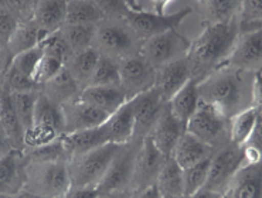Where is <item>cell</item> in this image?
Masks as SVG:
<instances>
[{
  "mask_svg": "<svg viewBox=\"0 0 262 198\" xmlns=\"http://www.w3.org/2000/svg\"><path fill=\"white\" fill-rule=\"evenodd\" d=\"M97 24H64L61 33L64 41L67 42L71 55L78 54L92 48Z\"/></svg>",
  "mask_w": 262,
  "mask_h": 198,
  "instance_id": "cell-35",
  "label": "cell"
},
{
  "mask_svg": "<svg viewBox=\"0 0 262 198\" xmlns=\"http://www.w3.org/2000/svg\"><path fill=\"white\" fill-rule=\"evenodd\" d=\"M211 155H213V150L208 146L203 144L200 140H197L186 132L176 144L171 157L179 164V167L184 170L211 157Z\"/></svg>",
  "mask_w": 262,
  "mask_h": 198,
  "instance_id": "cell-27",
  "label": "cell"
},
{
  "mask_svg": "<svg viewBox=\"0 0 262 198\" xmlns=\"http://www.w3.org/2000/svg\"><path fill=\"white\" fill-rule=\"evenodd\" d=\"M208 167H210V157L197 163L191 167L183 170V192L184 197L194 194L195 191L201 190L206 186L208 175Z\"/></svg>",
  "mask_w": 262,
  "mask_h": 198,
  "instance_id": "cell-39",
  "label": "cell"
},
{
  "mask_svg": "<svg viewBox=\"0 0 262 198\" xmlns=\"http://www.w3.org/2000/svg\"><path fill=\"white\" fill-rule=\"evenodd\" d=\"M67 2L66 0H40L36 2L33 20L40 31L41 40L54 34L66 24Z\"/></svg>",
  "mask_w": 262,
  "mask_h": 198,
  "instance_id": "cell-22",
  "label": "cell"
},
{
  "mask_svg": "<svg viewBox=\"0 0 262 198\" xmlns=\"http://www.w3.org/2000/svg\"><path fill=\"white\" fill-rule=\"evenodd\" d=\"M184 133H186V126L174 118V115L171 114L166 103L163 112L147 138L152 140V143L163 156L170 157L176 144Z\"/></svg>",
  "mask_w": 262,
  "mask_h": 198,
  "instance_id": "cell-19",
  "label": "cell"
},
{
  "mask_svg": "<svg viewBox=\"0 0 262 198\" xmlns=\"http://www.w3.org/2000/svg\"><path fill=\"white\" fill-rule=\"evenodd\" d=\"M61 142L64 149L67 151L68 159L86 153V151H91L97 147L106 144L101 126L90 129V130H84V132L62 135Z\"/></svg>",
  "mask_w": 262,
  "mask_h": 198,
  "instance_id": "cell-29",
  "label": "cell"
},
{
  "mask_svg": "<svg viewBox=\"0 0 262 198\" xmlns=\"http://www.w3.org/2000/svg\"><path fill=\"white\" fill-rule=\"evenodd\" d=\"M199 102H200V98H199V91H197V82L190 79L189 82L167 102V106L171 114L174 115V118L180 120L186 126L190 118L194 115Z\"/></svg>",
  "mask_w": 262,
  "mask_h": 198,
  "instance_id": "cell-30",
  "label": "cell"
},
{
  "mask_svg": "<svg viewBox=\"0 0 262 198\" xmlns=\"http://www.w3.org/2000/svg\"><path fill=\"white\" fill-rule=\"evenodd\" d=\"M134 198H163L159 191L156 190V187L152 186L146 188V190H143V191L138 192V194H135Z\"/></svg>",
  "mask_w": 262,
  "mask_h": 198,
  "instance_id": "cell-47",
  "label": "cell"
},
{
  "mask_svg": "<svg viewBox=\"0 0 262 198\" xmlns=\"http://www.w3.org/2000/svg\"><path fill=\"white\" fill-rule=\"evenodd\" d=\"M238 34L237 17L227 23L206 26L200 34L191 40L186 55L191 70V79L199 84L214 70L224 65Z\"/></svg>",
  "mask_w": 262,
  "mask_h": 198,
  "instance_id": "cell-2",
  "label": "cell"
},
{
  "mask_svg": "<svg viewBox=\"0 0 262 198\" xmlns=\"http://www.w3.org/2000/svg\"><path fill=\"white\" fill-rule=\"evenodd\" d=\"M62 68H64V64H62L61 61L57 60L54 57L43 54V58L40 61V64H38L36 70V74H34L36 84L41 88V85H44L47 81L55 77L58 72L61 71Z\"/></svg>",
  "mask_w": 262,
  "mask_h": 198,
  "instance_id": "cell-44",
  "label": "cell"
},
{
  "mask_svg": "<svg viewBox=\"0 0 262 198\" xmlns=\"http://www.w3.org/2000/svg\"><path fill=\"white\" fill-rule=\"evenodd\" d=\"M140 47L142 41L123 20L122 14L104 17L97 24L92 48L99 55L119 62L140 53Z\"/></svg>",
  "mask_w": 262,
  "mask_h": 198,
  "instance_id": "cell-3",
  "label": "cell"
},
{
  "mask_svg": "<svg viewBox=\"0 0 262 198\" xmlns=\"http://www.w3.org/2000/svg\"><path fill=\"white\" fill-rule=\"evenodd\" d=\"M41 58H43V51H41L40 46H37L29 51L20 53L16 57H13L10 67L26 77L34 79V74H36L37 67L40 64Z\"/></svg>",
  "mask_w": 262,
  "mask_h": 198,
  "instance_id": "cell-41",
  "label": "cell"
},
{
  "mask_svg": "<svg viewBox=\"0 0 262 198\" xmlns=\"http://www.w3.org/2000/svg\"><path fill=\"white\" fill-rule=\"evenodd\" d=\"M70 187L66 160L40 162L26 159L23 191L46 198H62Z\"/></svg>",
  "mask_w": 262,
  "mask_h": 198,
  "instance_id": "cell-4",
  "label": "cell"
},
{
  "mask_svg": "<svg viewBox=\"0 0 262 198\" xmlns=\"http://www.w3.org/2000/svg\"><path fill=\"white\" fill-rule=\"evenodd\" d=\"M0 81H2V86L7 92H10V94H21V92L40 91V86L36 84L34 79L20 74L16 70H13L12 67H9V70L5 72V75L2 77Z\"/></svg>",
  "mask_w": 262,
  "mask_h": 198,
  "instance_id": "cell-40",
  "label": "cell"
},
{
  "mask_svg": "<svg viewBox=\"0 0 262 198\" xmlns=\"http://www.w3.org/2000/svg\"><path fill=\"white\" fill-rule=\"evenodd\" d=\"M101 129H102L106 143L116 144V146L130 143L134 139L135 129L134 112H132L130 101H128L116 112L111 115L104 122V125H101Z\"/></svg>",
  "mask_w": 262,
  "mask_h": 198,
  "instance_id": "cell-21",
  "label": "cell"
},
{
  "mask_svg": "<svg viewBox=\"0 0 262 198\" xmlns=\"http://www.w3.org/2000/svg\"><path fill=\"white\" fill-rule=\"evenodd\" d=\"M40 41H41L40 31L37 29L34 20L31 18V20H26V21L18 23L17 29L12 34L5 50L13 60V57H16L20 53H25L31 48L37 47Z\"/></svg>",
  "mask_w": 262,
  "mask_h": 198,
  "instance_id": "cell-32",
  "label": "cell"
},
{
  "mask_svg": "<svg viewBox=\"0 0 262 198\" xmlns=\"http://www.w3.org/2000/svg\"><path fill=\"white\" fill-rule=\"evenodd\" d=\"M114 85H119L118 62L99 55L88 86H114Z\"/></svg>",
  "mask_w": 262,
  "mask_h": 198,
  "instance_id": "cell-38",
  "label": "cell"
},
{
  "mask_svg": "<svg viewBox=\"0 0 262 198\" xmlns=\"http://www.w3.org/2000/svg\"><path fill=\"white\" fill-rule=\"evenodd\" d=\"M139 144L136 142H130L119 147V150L105 173L104 179L98 186V191H128L134 173L135 156Z\"/></svg>",
  "mask_w": 262,
  "mask_h": 198,
  "instance_id": "cell-13",
  "label": "cell"
},
{
  "mask_svg": "<svg viewBox=\"0 0 262 198\" xmlns=\"http://www.w3.org/2000/svg\"><path fill=\"white\" fill-rule=\"evenodd\" d=\"M10 150H13L12 144L7 140V138L5 136V133L0 130V157L5 156V155L9 153Z\"/></svg>",
  "mask_w": 262,
  "mask_h": 198,
  "instance_id": "cell-49",
  "label": "cell"
},
{
  "mask_svg": "<svg viewBox=\"0 0 262 198\" xmlns=\"http://www.w3.org/2000/svg\"><path fill=\"white\" fill-rule=\"evenodd\" d=\"M121 146L106 143L91 151L70 157L67 162L71 187L97 188Z\"/></svg>",
  "mask_w": 262,
  "mask_h": 198,
  "instance_id": "cell-5",
  "label": "cell"
},
{
  "mask_svg": "<svg viewBox=\"0 0 262 198\" xmlns=\"http://www.w3.org/2000/svg\"><path fill=\"white\" fill-rule=\"evenodd\" d=\"M155 187L163 198H183V170L173 157H167L159 171Z\"/></svg>",
  "mask_w": 262,
  "mask_h": 198,
  "instance_id": "cell-28",
  "label": "cell"
},
{
  "mask_svg": "<svg viewBox=\"0 0 262 198\" xmlns=\"http://www.w3.org/2000/svg\"><path fill=\"white\" fill-rule=\"evenodd\" d=\"M62 118H64V135L77 133L95 129L104 125V122L110 116L102 111L94 108L81 99L73 101L61 106Z\"/></svg>",
  "mask_w": 262,
  "mask_h": 198,
  "instance_id": "cell-16",
  "label": "cell"
},
{
  "mask_svg": "<svg viewBox=\"0 0 262 198\" xmlns=\"http://www.w3.org/2000/svg\"><path fill=\"white\" fill-rule=\"evenodd\" d=\"M197 16L200 17L203 26H214L231 21L237 17L241 2L235 0H206L195 3Z\"/></svg>",
  "mask_w": 262,
  "mask_h": 198,
  "instance_id": "cell-26",
  "label": "cell"
},
{
  "mask_svg": "<svg viewBox=\"0 0 262 198\" xmlns=\"http://www.w3.org/2000/svg\"><path fill=\"white\" fill-rule=\"evenodd\" d=\"M223 198H262L261 162H245L230 181Z\"/></svg>",
  "mask_w": 262,
  "mask_h": 198,
  "instance_id": "cell-18",
  "label": "cell"
},
{
  "mask_svg": "<svg viewBox=\"0 0 262 198\" xmlns=\"http://www.w3.org/2000/svg\"><path fill=\"white\" fill-rule=\"evenodd\" d=\"M261 122V109L259 106H254L235 115L230 119V139L232 143L238 146H244L252 133L255 130L256 125Z\"/></svg>",
  "mask_w": 262,
  "mask_h": 198,
  "instance_id": "cell-33",
  "label": "cell"
},
{
  "mask_svg": "<svg viewBox=\"0 0 262 198\" xmlns=\"http://www.w3.org/2000/svg\"><path fill=\"white\" fill-rule=\"evenodd\" d=\"M190 79H191L190 64L187 57H183L156 70L155 90L158 91V94L165 102H169Z\"/></svg>",
  "mask_w": 262,
  "mask_h": 198,
  "instance_id": "cell-17",
  "label": "cell"
},
{
  "mask_svg": "<svg viewBox=\"0 0 262 198\" xmlns=\"http://www.w3.org/2000/svg\"><path fill=\"white\" fill-rule=\"evenodd\" d=\"M99 195V191L97 188H75L70 187L67 194L62 198H97Z\"/></svg>",
  "mask_w": 262,
  "mask_h": 198,
  "instance_id": "cell-45",
  "label": "cell"
},
{
  "mask_svg": "<svg viewBox=\"0 0 262 198\" xmlns=\"http://www.w3.org/2000/svg\"><path fill=\"white\" fill-rule=\"evenodd\" d=\"M191 12L193 7L174 13L159 10L158 6H153V9H138L129 6L128 2H125L122 18L128 23L136 37L143 42L160 33H165L171 29H179V24Z\"/></svg>",
  "mask_w": 262,
  "mask_h": 198,
  "instance_id": "cell-6",
  "label": "cell"
},
{
  "mask_svg": "<svg viewBox=\"0 0 262 198\" xmlns=\"http://www.w3.org/2000/svg\"><path fill=\"white\" fill-rule=\"evenodd\" d=\"M81 101L102 111L108 116L128 102L119 85L114 86H86L81 91Z\"/></svg>",
  "mask_w": 262,
  "mask_h": 198,
  "instance_id": "cell-23",
  "label": "cell"
},
{
  "mask_svg": "<svg viewBox=\"0 0 262 198\" xmlns=\"http://www.w3.org/2000/svg\"><path fill=\"white\" fill-rule=\"evenodd\" d=\"M2 95H3V86H2V82H0V102H2Z\"/></svg>",
  "mask_w": 262,
  "mask_h": 198,
  "instance_id": "cell-51",
  "label": "cell"
},
{
  "mask_svg": "<svg viewBox=\"0 0 262 198\" xmlns=\"http://www.w3.org/2000/svg\"><path fill=\"white\" fill-rule=\"evenodd\" d=\"M0 82H2V81H0Z\"/></svg>",
  "mask_w": 262,
  "mask_h": 198,
  "instance_id": "cell-53",
  "label": "cell"
},
{
  "mask_svg": "<svg viewBox=\"0 0 262 198\" xmlns=\"http://www.w3.org/2000/svg\"><path fill=\"white\" fill-rule=\"evenodd\" d=\"M166 103L158 91L152 88L142 95L136 96L135 99L130 101L132 105V112H134L135 129H134V139L132 142L142 143L143 139H146L153 127L156 125V122L160 118V115L165 109Z\"/></svg>",
  "mask_w": 262,
  "mask_h": 198,
  "instance_id": "cell-14",
  "label": "cell"
},
{
  "mask_svg": "<svg viewBox=\"0 0 262 198\" xmlns=\"http://www.w3.org/2000/svg\"><path fill=\"white\" fill-rule=\"evenodd\" d=\"M64 118H62L61 106L50 101L41 92L37 96L36 108H34V120L33 127L26 135V146L37 147L41 144L54 142L64 135Z\"/></svg>",
  "mask_w": 262,
  "mask_h": 198,
  "instance_id": "cell-8",
  "label": "cell"
},
{
  "mask_svg": "<svg viewBox=\"0 0 262 198\" xmlns=\"http://www.w3.org/2000/svg\"><path fill=\"white\" fill-rule=\"evenodd\" d=\"M99 2L94 0H68L66 24H98L104 18Z\"/></svg>",
  "mask_w": 262,
  "mask_h": 198,
  "instance_id": "cell-34",
  "label": "cell"
},
{
  "mask_svg": "<svg viewBox=\"0 0 262 198\" xmlns=\"http://www.w3.org/2000/svg\"><path fill=\"white\" fill-rule=\"evenodd\" d=\"M81 91L82 88L74 81L70 72L66 70V67L40 88V92L47 96L50 101L57 103L58 106H64L67 103L79 99Z\"/></svg>",
  "mask_w": 262,
  "mask_h": 198,
  "instance_id": "cell-24",
  "label": "cell"
},
{
  "mask_svg": "<svg viewBox=\"0 0 262 198\" xmlns=\"http://www.w3.org/2000/svg\"><path fill=\"white\" fill-rule=\"evenodd\" d=\"M12 198H46V197H40V195H34V194H30V192L26 191H20L16 195H13Z\"/></svg>",
  "mask_w": 262,
  "mask_h": 198,
  "instance_id": "cell-50",
  "label": "cell"
},
{
  "mask_svg": "<svg viewBox=\"0 0 262 198\" xmlns=\"http://www.w3.org/2000/svg\"><path fill=\"white\" fill-rule=\"evenodd\" d=\"M0 130L5 133L13 149L25 150L26 135L12 102V95L3 88L0 102Z\"/></svg>",
  "mask_w": 262,
  "mask_h": 198,
  "instance_id": "cell-25",
  "label": "cell"
},
{
  "mask_svg": "<svg viewBox=\"0 0 262 198\" xmlns=\"http://www.w3.org/2000/svg\"><path fill=\"white\" fill-rule=\"evenodd\" d=\"M190 42L191 40L182 34L179 29H171L142 42L140 55L155 70H159L186 57L189 53Z\"/></svg>",
  "mask_w": 262,
  "mask_h": 198,
  "instance_id": "cell-9",
  "label": "cell"
},
{
  "mask_svg": "<svg viewBox=\"0 0 262 198\" xmlns=\"http://www.w3.org/2000/svg\"><path fill=\"white\" fill-rule=\"evenodd\" d=\"M18 23L17 17L7 6V2H0V47H6Z\"/></svg>",
  "mask_w": 262,
  "mask_h": 198,
  "instance_id": "cell-43",
  "label": "cell"
},
{
  "mask_svg": "<svg viewBox=\"0 0 262 198\" xmlns=\"http://www.w3.org/2000/svg\"><path fill=\"white\" fill-rule=\"evenodd\" d=\"M99 54L94 48H90L86 51L78 53V54L70 55L67 62L64 64L66 70L70 72V75L73 77L74 81L84 90L90 85L92 72L95 70Z\"/></svg>",
  "mask_w": 262,
  "mask_h": 198,
  "instance_id": "cell-31",
  "label": "cell"
},
{
  "mask_svg": "<svg viewBox=\"0 0 262 198\" xmlns=\"http://www.w3.org/2000/svg\"><path fill=\"white\" fill-rule=\"evenodd\" d=\"M199 98L231 119L247 109L259 106V74L221 65L197 84Z\"/></svg>",
  "mask_w": 262,
  "mask_h": 198,
  "instance_id": "cell-1",
  "label": "cell"
},
{
  "mask_svg": "<svg viewBox=\"0 0 262 198\" xmlns=\"http://www.w3.org/2000/svg\"><path fill=\"white\" fill-rule=\"evenodd\" d=\"M40 91L34 92H21V94H10L14 111L17 114V118L21 123V127L25 130V135L30 132L34 120V108H36L37 96ZM26 144V143H25Z\"/></svg>",
  "mask_w": 262,
  "mask_h": 198,
  "instance_id": "cell-36",
  "label": "cell"
},
{
  "mask_svg": "<svg viewBox=\"0 0 262 198\" xmlns=\"http://www.w3.org/2000/svg\"><path fill=\"white\" fill-rule=\"evenodd\" d=\"M0 198H12V197H0Z\"/></svg>",
  "mask_w": 262,
  "mask_h": 198,
  "instance_id": "cell-52",
  "label": "cell"
},
{
  "mask_svg": "<svg viewBox=\"0 0 262 198\" xmlns=\"http://www.w3.org/2000/svg\"><path fill=\"white\" fill-rule=\"evenodd\" d=\"M186 132L208 146L213 151L231 142L230 119H227L215 108L201 101L194 115L186 125Z\"/></svg>",
  "mask_w": 262,
  "mask_h": 198,
  "instance_id": "cell-7",
  "label": "cell"
},
{
  "mask_svg": "<svg viewBox=\"0 0 262 198\" xmlns=\"http://www.w3.org/2000/svg\"><path fill=\"white\" fill-rule=\"evenodd\" d=\"M118 68L119 86L126 96V101H132L136 96L155 88L156 70L140 55V53L119 61Z\"/></svg>",
  "mask_w": 262,
  "mask_h": 198,
  "instance_id": "cell-11",
  "label": "cell"
},
{
  "mask_svg": "<svg viewBox=\"0 0 262 198\" xmlns=\"http://www.w3.org/2000/svg\"><path fill=\"white\" fill-rule=\"evenodd\" d=\"M26 156L13 149L0 157V197H13L23 191Z\"/></svg>",
  "mask_w": 262,
  "mask_h": 198,
  "instance_id": "cell-20",
  "label": "cell"
},
{
  "mask_svg": "<svg viewBox=\"0 0 262 198\" xmlns=\"http://www.w3.org/2000/svg\"><path fill=\"white\" fill-rule=\"evenodd\" d=\"M183 198H223V194L211 191V190H208V188H206V187H203L201 190L195 191L194 194H191V195H187V197H183Z\"/></svg>",
  "mask_w": 262,
  "mask_h": 198,
  "instance_id": "cell-46",
  "label": "cell"
},
{
  "mask_svg": "<svg viewBox=\"0 0 262 198\" xmlns=\"http://www.w3.org/2000/svg\"><path fill=\"white\" fill-rule=\"evenodd\" d=\"M262 5L259 2H241V6L237 14L238 31L251 33L262 30Z\"/></svg>",
  "mask_w": 262,
  "mask_h": 198,
  "instance_id": "cell-37",
  "label": "cell"
},
{
  "mask_svg": "<svg viewBox=\"0 0 262 198\" xmlns=\"http://www.w3.org/2000/svg\"><path fill=\"white\" fill-rule=\"evenodd\" d=\"M97 198H134L129 191H112V192H99Z\"/></svg>",
  "mask_w": 262,
  "mask_h": 198,
  "instance_id": "cell-48",
  "label": "cell"
},
{
  "mask_svg": "<svg viewBox=\"0 0 262 198\" xmlns=\"http://www.w3.org/2000/svg\"><path fill=\"white\" fill-rule=\"evenodd\" d=\"M38 46L41 48L44 55L54 57L57 60L61 61L62 64H66L68 58H70V55H71V51L68 48L67 42L64 41L60 30L54 33V34H50L46 38H43Z\"/></svg>",
  "mask_w": 262,
  "mask_h": 198,
  "instance_id": "cell-42",
  "label": "cell"
},
{
  "mask_svg": "<svg viewBox=\"0 0 262 198\" xmlns=\"http://www.w3.org/2000/svg\"><path fill=\"white\" fill-rule=\"evenodd\" d=\"M166 159L167 157L163 156L156 149V146L152 143L150 139H143L135 156L134 173H132V180L129 184L128 191L135 195L149 187L155 186L159 171Z\"/></svg>",
  "mask_w": 262,
  "mask_h": 198,
  "instance_id": "cell-12",
  "label": "cell"
},
{
  "mask_svg": "<svg viewBox=\"0 0 262 198\" xmlns=\"http://www.w3.org/2000/svg\"><path fill=\"white\" fill-rule=\"evenodd\" d=\"M245 162L244 147L232 142L214 150L210 157L207 181L204 187L211 191L224 194L232 177Z\"/></svg>",
  "mask_w": 262,
  "mask_h": 198,
  "instance_id": "cell-10",
  "label": "cell"
},
{
  "mask_svg": "<svg viewBox=\"0 0 262 198\" xmlns=\"http://www.w3.org/2000/svg\"><path fill=\"white\" fill-rule=\"evenodd\" d=\"M224 65L259 74L262 67V30L238 34Z\"/></svg>",
  "mask_w": 262,
  "mask_h": 198,
  "instance_id": "cell-15",
  "label": "cell"
}]
</instances>
